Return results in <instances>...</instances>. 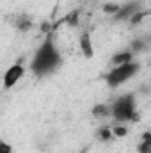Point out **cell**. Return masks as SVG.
I'll list each match as a JSON object with an SVG mask.
<instances>
[{"label":"cell","mask_w":151,"mask_h":153,"mask_svg":"<svg viewBox=\"0 0 151 153\" xmlns=\"http://www.w3.org/2000/svg\"><path fill=\"white\" fill-rule=\"evenodd\" d=\"M23 76H25V66H23L21 61H18V62L11 64V66L4 71V75H2V87H4L5 91H7V89H13Z\"/></svg>","instance_id":"obj_4"},{"label":"cell","mask_w":151,"mask_h":153,"mask_svg":"<svg viewBox=\"0 0 151 153\" xmlns=\"http://www.w3.org/2000/svg\"><path fill=\"white\" fill-rule=\"evenodd\" d=\"M61 66H62V55H61L59 48L50 38L44 39L32 55L30 71L36 76L43 78V76L53 75Z\"/></svg>","instance_id":"obj_1"},{"label":"cell","mask_w":151,"mask_h":153,"mask_svg":"<svg viewBox=\"0 0 151 153\" xmlns=\"http://www.w3.org/2000/svg\"><path fill=\"white\" fill-rule=\"evenodd\" d=\"M133 61V52L132 50H123V52H117L110 57V64L112 66H119V64H124V62H130Z\"/></svg>","instance_id":"obj_7"},{"label":"cell","mask_w":151,"mask_h":153,"mask_svg":"<svg viewBox=\"0 0 151 153\" xmlns=\"http://www.w3.org/2000/svg\"><path fill=\"white\" fill-rule=\"evenodd\" d=\"M103 11L114 16V14L119 11V5H117V4H107V5H103Z\"/></svg>","instance_id":"obj_14"},{"label":"cell","mask_w":151,"mask_h":153,"mask_svg":"<svg viewBox=\"0 0 151 153\" xmlns=\"http://www.w3.org/2000/svg\"><path fill=\"white\" fill-rule=\"evenodd\" d=\"M137 11H139V4H135V2L126 4V5H119V11L114 14V18L115 20H130Z\"/></svg>","instance_id":"obj_6"},{"label":"cell","mask_w":151,"mask_h":153,"mask_svg":"<svg viewBox=\"0 0 151 153\" xmlns=\"http://www.w3.org/2000/svg\"><path fill=\"white\" fill-rule=\"evenodd\" d=\"M137 150H139V153H151V135H150V132H144V134H142V139H141Z\"/></svg>","instance_id":"obj_9"},{"label":"cell","mask_w":151,"mask_h":153,"mask_svg":"<svg viewBox=\"0 0 151 153\" xmlns=\"http://www.w3.org/2000/svg\"><path fill=\"white\" fill-rule=\"evenodd\" d=\"M93 114H94V116H100V117H107V116H110V107H109V105H103V103L94 105Z\"/></svg>","instance_id":"obj_10"},{"label":"cell","mask_w":151,"mask_h":153,"mask_svg":"<svg viewBox=\"0 0 151 153\" xmlns=\"http://www.w3.org/2000/svg\"><path fill=\"white\" fill-rule=\"evenodd\" d=\"M78 50L85 59H93L94 57V43H93V36L91 32L84 30L78 36Z\"/></svg>","instance_id":"obj_5"},{"label":"cell","mask_w":151,"mask_h":153,"mask_svg":"<svg viewBox=\"0 0 151 153\" xmlns=\"http://www.w3.org/2000/svg\"><path fill=\"white\" fill-rule=\"evenodd\" d=\"M14 25H16V29L20 30V32H29L30 29H32V25H34V22L29 18V16H18V20H14Z\"/></svg>","instance_id":"obj_8"},{"label":"cell","mask_w":151,"mask_h":153,"mask_svg":"<svg viewBox=\"0 0 151 153\" xmlns=\"http://www.w3.org/2000/svg\"><path fill=\"white\" fill-rule=\"evenodd\" d=\"M110 116L114 117L115 123H121V125L135 121L137 119V100H135V94H132V93L121 94L110 107Z\"/></svg>","instance_id":"obj_2"},{"label":"cell","mask_w":151,"mask_h":153,"mask_svg":"<svg viewBox=\"0 0 151 153\" xmlns=\"http://www.w3.org/2000/svg\"><path fill=\"white\" fill-rule=\"evenodd\" d=\"M0 153H13V146H11V143L0 139Z\"/></svg>","instance_id":"obj_13"},{"label":"cell","mask_w":151,"mask_h":153,"mask_svg":"<svg viewBox=\"0 0 151 153\" xmlns=\"http://www.w3.org/2000/svg\"><path fill=\"white\" fill-rule=\"evenodd\" d=\"M139 70H141V64L135 61H130V62H124L119 66H112V70L105 75V84L109 87H119V85L126 84L128 80H132L139 73Z\"/></svg>","instance_id":"obj_3"},{"label":"cell","mask_w":151,"mask_h":153,"mask_svg":"<svg viewBox=\"0 0 151 153\" xmlns=\"http://www.w3.org/2000/svg\"><path fill=\"white\" fill-rule=\"evenodd\" d=\"M98 137L101 139V141H109V139H112V130L109 128V126H103V128H100L98 130Z\"/></svg>","instance_id":"obj_11"},{"label":"cell","mask_w":151,"mask_h":153,"mask_svg":"<svg viewBox=\"0 0 151 153\" xmlns=\"http://www.w3.org/2000/svg\"><path fill=\"white\" fill-rule=\"evenodd\" d=\"M110 130H112L114 137H124L126 135V126H121V123H117V126H114Z\"/></svg>","instance_id":"obj_12"},{"label":"cell","mask_w":151,"mask_h":153,"mask_svg":"<svg viewBox=\"0 0 151 153\" xmlns=\"http://www.w3.org/2000/svg\"><path fill=\"white\" fill-rule=\"evenodd\" d=\"M144 41L142 39H137V41H133L132 43V52H141V50H144Z\"/></svg>","instance_id":"obj_15"}]
</instances>
